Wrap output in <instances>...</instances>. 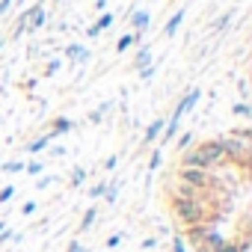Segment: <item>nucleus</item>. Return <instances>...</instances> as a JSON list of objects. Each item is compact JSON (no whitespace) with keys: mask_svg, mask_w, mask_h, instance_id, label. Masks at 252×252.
Masks as SVG:
<instances>
[{"mask_svg":"<svg viewBox=\"0 0 252 252\" xmlns=\"http://www.w3.org/2000/svg\"><path fill=\"white\" fill-rule=\"evenodd\" d=\"M178 163L181 166H196V169H217V166L225 163V155L220 149V140H205L196 149H184Z\"/></svg>","mask_w":252,"mask_h":252,"instance_id":"obj_1","label":"nucleus"},{"mask_svg":"<svg viewBox=\"0 0 252 252\" xmlns=\"http://www.w3.org/2000/svg\"><path fill=\"white\" fill-rule=\"evenodd\" d=\"M152 63V48L149 45H140L137 48V57H134V68H143V65H149Z\"/></svg>","mask_w":252,"mask_h":252,"instance_id":"obj_8","label":"nucleus"},{"mask_svg":"<svg viewBox=\"0 0 252 252\" xmlns=\"http://www.w3.org/2000/svg\"><path fill=\"white\" fill-rule=\"evenodd\" d=\"M104 169H107V172H110V169H116V158H113V155L104 160Z\"/></svg>","mask_w":252,"mask_h":252,"instance_id":"obj_31","label":"nucleus"},{"mask_svg":"<svg viewBox=\"0 0 252 252\" xmlns=\"http://www.w3.org/2000/svg\"><path fill=\"white\" fill-rule=\"evenodd\" d=\"M0 48H3V39H0Z\"/></svg>","mask_w":252,"mask_h":252,"instance_id":"obj_34","label":"nucleus"},{"mask_svg":"<svg viewBox=\"0 0 252 252\" xmlns=\"http://www.w3.org/2000/svg\"><path fill=\"white\" fill-rule=\"evenodd\" d=\"M3 172H24V163L21 160H6L3 163Z\"/></svg>","mask_w":252,"mask_h":252,"instance_id":"obj_21","label":"nucleus"},{"mask_svg":"<svg viewBox=\"0 0 252 252\" xmlns=\"http://www.w3.org/2000/svg\"><path fill=\"white\" fill-rule=\"evenodd\" d=\"M181 21H184V9H181V12H175V15L166 21V27H163V36H175V30L181 27Z\"/></svg>","mask_w":252,"mask_h":252,"instance_id":"obj_10","label":"nucleus"},{"mask_svg":"<svg viewBox=\"0 0 252 252\" xmlns=\"http://www.w3.org/2000/svg\"><path fill=\"white\" fill-rule=\"evenodd\" d=\"M54 184V175H42L39 178V190H45V187H51Z\"/></svg>","mask_w":252,"mask_h":252,"instance_id":"obj_29","label":"nucleus"},{"mask_svg":"<svg viewBox=\"0 0 252 252\" xmlns=\"http://www.w3.org/2000/svg\"><path fill=\"white\" fill-rule=\"evenodd\" d=\"M110 24H113V12H104V15H101V18L86 30V36H98V33H101L104 27H110Z\"/></svg>","mask_w":252,"mask_h":252,"instance_id":"obj_7","label":"nucleus"},{"mask_svg":"<svg viewBox=\"0 0 252 252\" xmlns=\"http://www.w3.org/2000/svg\"><path fill=\"white\" fill-rule=\"evenodd\" d=\"M83 181H86V169L83 166H74L71 169V187H80Z\"/></svg>","mask_w":252,"mask_h":252,"instance_id":"obj_16","label":"nucleus"},{"mask_svg":"<svg viewBox=\"0 0 252 252\" xmlns=\"http://www.w3.org/2000/svg\"><path fill=\"white\" fill-rule=\"evenodd\" d=\"M48 146H51V137L45 134V137H39V140H30V143H27V152H30V155H39V152H45Z\"/></svg>","mask_w":252,"mask_h":252,"instance_id":"obj_11","label":"nucleus"},{"mask_svg":"<svg viewBox=\"0 0 252 252\" xmlns=\"http://www.w3.org/2000/svg\"><path fill=\"white\" fill-rule=\"evenodd\" d=\"M119 187H122V184H119V181H110V184H107V190H104V196H101V199H104V202H107V205H113V202H116V199H119Z\"/></svg>","mask_w":252,"mask_h":252,"instance_id":"obj_14","label":"nucleus"},{"mask_svg":"<svg viewBox=\"0 0 252 252\" xmlns=\"http://www.w3.org/2000/svg\"><path fill=\"white\" fill-rule=\"evenodd\" d=\"M137 71H140L143 80H152V74H155V63H149V65H143V68H137Z\"/></svg>","mask_w":252,"mask_h":252,"instance_id":"obj_23","label":"nucleus"},{"mask_svg":"<svg viewBox=\"0 0 252 252\" xmlns=\"http://www.w3.org/2000/svg\"><path fill=\"white\" fill-rule=\"evenodd\" d=\"M172 252H190V249H187L184 234H172Z\"/></svg>","mask_w":252,"mask_h":252,"instance_id":"obj_18","label":"nucleus"},{"mask_svg":"<svg viewBox=\"0 0 252 252\" xmlns=\"http://www.w3.org/2000/svg\"><path fill=\"white\" fill-rule=\"evenodd\" d=\"M33 211H36V202H33V199H30V202H24V205H21V214H24V217H30V214H33Z\"/></svg>","mask_w":252,"mask_h":252,"instance_id":"obj_26","label":"nucleus"},{"mask_svg":"<svg viewBox=\"0 0 252 252\" xmlns=\"http://www.w3.org/2000/svg\"><path fill=\"white\" fill-rule=\"evenodd\" d=\"M169 205H172L175 220H178L184 228H190V225H202V222H211V214H208L205 199H178V196H169Z\"/></svg>","mask_w":252,"mask_h":252,"instance_id":"obj_2","label":"nucleus"},{"mask_svg":"<svg viewBox=\"0 0 252 252\" xmlns=\"http://www.w3.org/2000/svg\"><path fill=\"white\" fill-rule=\"evenodd\" d=\"M95 220H98V208H86V214L80 217V231L92 228V225H95Z\"/></svg>","mask_w":252,"mask_h":252,"instance_id":"obj_13","label":"nucleus"},{"mask_svg":"<svg viewBox=\"0 0 252 252\" xmlns=\"http://www.w3.org/2000/svg\"><path fill=\"white\" fill-rule=\"evenodd\" d=\"M3 228H6V222H3V220H0V231H3Z\"/></svg>","mask_w":252,"mask_h":252,"instance_id":"obj_33","label":"nucleus"},{"mask_svg":"<svg viewBox=\"0 0 252 252\" xmlns=\"http://www.w3.org/2000/svg\"><path fill=\"white\" fill-rule=\"evenodd\" d=\"M190 143H193V134H181V137H178V155H181Z\"/></svg>","mask_w":252,"mask_h":252,"instance_id":"obj_24","label":"nucleus"},{"mask_svg":"<svg viewBox=\"0 0 252 252\" xmlns=\"http://www.w3.org/2000/svg\"><path fill=\"white\" fill-rule=\"evenodd\" d=\"M231 113H234V116H243V119H249V116H252V107H249L246 101H240V104H234V107H231Z\"/></svg>","mask_w":252,"mask_h":252,"instance_id":"obj_17","label":"nucleus"},{"mask_svg":"<svg viewBox=\"0 0 252 252\" xmlns=\"http://www.w3.org/2000/svg\"><path fill=\"white\" fill-rule=\"evenodd\" d=\"M71 128H74V125H71L68 119H54V128H51V134H48V137H51V140H57V137L68 134Z\"/></svg>","mask_w":252,"mask_h":252,"instance_id":"obj_6","label":"nucleus"},{"mask_svg":"<svg viewBox=\"0 0 252 252\" xmlns=\"http://www.w3.org/2000/svg\"><path fill=\"white\" fill-rule=\"evenodd\" d=\"M65 252H86V246H83V243H80V240H71V243H68V249H65Z\"/></svg>","mask_w":252,"mask_h":252,"instance_id":"obj_27","label":"nucleus"},{"mask_svg":"<svg viewBox=\"0 0 252 252\" xmlns=\"http://www.w3.org/2000/svg\"><path fill=\"white\" fill-rule=\"evenodd\" d=\"M155 246H158V237H146L143 240V249H155Z\"/></svg>","mask_w":252,"mask_h":252,"instance_id":"obj_30","label":"nucleus"},{"mask_svg":"<svg viewBox=\"0 0 252 252\" xmlns=\"http://www.w3.org/2000/svg\"><path fill=\"white\" fill-rule=\"evenodd\" d=\"M228 21H231V12H228V15H220V18H217V24H214V30H220V27H225Z\"/></svg>","mask_w":252,"mask_h":252,"instance_id":"obj_28","label":"nucleus"},{"mask_svg":"<svg viewBox=\"0 0 252 252\" xmlns=\"http://www.w3.org/2000/svg\"><path fill=\"white\" fill-rule=\"evenodd\" d=\"M146 27H149V12H134L131 15V30L134 33H143Z\"/></svg>","mask_w":252,"mask_h":252,"instance_id":"obj_9","label":"nucleus"},{"mask_svg":"<svg viewBox=\"0 0 252 252\" xmlns=\"http://www.w3.org/2000/svg\"><path fill=\"white\" fill-rule=\"evenodd\" d=\"M175 178L178 184H187L193 190H202V193H211V187H217V178L211 169H196V166H178L175 169Z\"/></svg>","mask_w":252,"mask_h":252,"instance_id":"obj_3","label":"nucleus"},{"mask_svg":"<svg viewBox=\"0 0 252 252\" xmlns=\"http://www.w3.org/2000/svg\"><path fill=\"white\" fill-rule=\"evenodd\" d=\"M9 6H12V0H0V15H3V12H6Z\"/></svg>","mask_w":252,"mask_h":252,"instance_id":"obj_32","label":"nucleus"},{"mask_svg":"<svg viewBox=\"0 0 252 252\" xmlns=\"http://www.w3.org/2000/svg\"><path fill=\"white\" fill-rule=\"evenodd\" d=\"M65 54H68V57H71L74 63H86V60H89V51H86L83 45H71V48H68Z\"/></svg>","mask_w":252,"mask_h":252,"instance_id":"obj_12","label":"nucleus"},{"mask_svg":"<svg viewBox=\"0 0 252 252\" xmlns=\"http://www.w3.org/2000/svg\"><path fill=\"white\" fill-rule=\"evenodd\" d=\"M119 243H122V234H110V237H107V243H104V246H107V249H116V246H119Z\"/></svg>","mask_w":252,"mask_h":252,"instance_id":"obj_25","label":"nucleus"},{"mask_svg":"<svg viewBox=\"0 0 252 252\" xmlns=\"http://www.w3.org/2000/svg\"><path fill=\"white\" fill-rule=\"evenodd\" d=\"M12 196H15V187H12V184H6L3 190H0V205H6V202H9Z\"/></svg>","mask_w":252,"mask_h":252,"instance_id":"obj_22","label":"nucleus"},{"mask_svg":"<svg viewBox=\"0 0 252 252\" xmlns=\"http://www.w3.org/2000/svg\"><path fill=\"white\" fill-rule=\"evenodd\" d=\"M196 101H199V89H190V92L175 104V110H172V113H175V116H184V113H190V110L196 107Z\"/></svg>","mask_w":252,"mask_h":252,"instance_id":"obj_4","label":"nucleus"},{"mask_svg":"<svg viewBox=\"0 0 252 252\" xmlns=\"http://www.w3.org/2000/svg\"><path fill=\"white\" fill-rule=\"evenodd\" d=\"M104 190H107V181H98L95 187H89V199H101Z\"/></svg>","mask_w":252,"mask_h":252,"instance_id":"obj_19","label":"nucleus"},{"mask_svg":"<svg viewBox=\"0 0 252 252\" xmlns=\"http://www.w3.org/2000/svg\"><path fill=\"white\" fill-rule=\"evenodd\" d=\"M160 160H163V155H160V149H155V152H152V160H149V172H155V169L160 166Z\"/></svg>","mask_w":252,"mask_h":252,"instance_id":"obj_20","label":"nucleus"},{"mask_svg":"<svg viewBox=\"0 0 252 252\" xmlns=\"http://www.w3.org/2000/svg\"><path fill=\"white\" fill-rule=\"evenodd\" d=\"M24 172H27V175H33V178H39V175L45 172V163H42V160H33V163H24Z\"/></svg>","mask_w":252,"mask_h":252,"instance_id":"obj_15","label":"nucleus"},{"mask_svg":"<svg viewBox=\"0 0 252 252\" xmlns=\"http://www.w3.org/2000/svg\"><path fill=\"white\" fill-rule=\"evenodd\" d=\"M163 125H166L163 119H155V122L149 125V128H146V137H143V143H155V140L163 134Z\"/></svg>","mask_w":252,"mask_h":252,"instance_id":"obj_5","label":"nucleus"}]
</instances>
